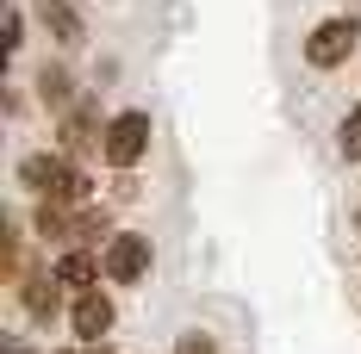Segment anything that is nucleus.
I'll use <instances>...</instances> for the list:
<instances>
[{
	"mask_svg": "<svg viewBox=\"0 0 361 354\" xmlns=\"http://www.w3.org/2000/svg\"><path fill=\"white\" fill-rule=\"evenodd\" d=\"M56 274H32V280H25V311H32L37 323L44 317H56V311H63V292H56Z\"/></svg>",
	"mask_w": 361,
	"mask_h": 354,
	"instance_id": "9",
	"label": "nucleus"
},
{
	"mask_svg": "<svg viewBox=\"0 0 361 354\" xmlns=\"http://www.w3.org/2000/svg\"><path fill=\"white\" fill-rule=\"evenodd\" d=\"M336 149H343V162H361V106H349L343 131H336Z\"/></svg>",
	"mask_w": 361,
	"mask_h": 354,
	"instance_id": "11",
	"label": "nucleus"
},
{
	"mask_svg": "<svg viewBox=\"0 0 361 354\" xmlns=\"http://www.w3.org/2000/svg\"><path fill=\"white\" fill-rule=\"evenodd\" d=\"M19 32H25V19H19V13H6V50H19V44H25Z\"/></svg>",
	"mask_w": 361,
	"mask_h": 354,
	"instance_id": "14",
	"label": "nucleus"
},
{
	"mask_svg": "<svg viewBox=\"0 0 361 354\" xmlns=\"http://www.w3.org/2000/svg\"><path fill=\"white\" fill-rule=\"evenodd\" d=\"M355 230H361V217H355Z\"/></svg>",
	"mask_w": 361,
	"mask_h": 354,
	"instance_id": "16",
	"label": "nucleus"
},
{
	"mask_svg": "<svg viewBox=\"0 0 361 354\" xmlns=\"http://www.w3.org/2000/svg\"><path fill=\"white\" fill-rule=\"evenodd\" d=\"M69 323H75V336H81V342L94 348V342H100V336L112 329V298L100 292V286H94V292H75V305H69Z\"/></svg>",
	"mask_w": 361,
	"mask_h": 354,
	"instance_id": "6",
	"label": "nucleus"
},
{
	"mask_svg": "<svg viewBox=\"0 0 361 354\" xmlns=\"http://www.w3.org/2000/svg\"><path fill=\"white\" fill-rule=\"evenodd\" d=\"M100 261H106V280L137 286V280L149 274V261H156V248H149L144 230H118V236L106 243V255H100Z\"/></svg>",
	"mask_w": 361,
	"mask_h": 354,
	"instance_id": "4",
	"label": "nucleus"
},
{
	"mask_svg": "<svg viewBox=\"0 0 361 354\" xmlns=\"http://www.w3.org/2000/svg\"><path fill=\"white\" fill-rule=\"evenodd\" d=\"M56 354H87V348H56Z\"/></svg>",
	"mask_w": 361,
	"mask_h": 354,
	"instance_id": "15",
	"label": "nucleus"
},
{
	"mask_svg": "<svg viewBox=\"0 0 361 354\" xmlns=\"http://www.w3.org/2000/svg\"><path fill=\"white\" fill-rule=\"evenodd\" d=\"M37 94H44V106H63V112H69V106H75L69 69H44V75H37Z\"/></svg>",
	"mask_w": 361,
	"mask_h": 354,
	"instance_id": "10",
	"label": "nucleus"
},
{
	"mask_svg": "<svg viewBox=\"0 0 361 354\" xmlns=\"http://www.w3.org/2000/svg\"><path fill=\"white\" fill-rule=\"evenodd\" d=\"M94 236H106V212H75V248H94Z\"/></svg>",
	"mask_w": 361,
	"mask_h": 354,
	"instance_id": "12",
	"label": "nucleus"
},
{
	"mask_svg": "<svg viewBox=\"0 0 361 354\" xmlns=\"http://www.w3.org/2000/svg\"><path fill=\"white\" fill-rule=\"evenodd\" d=\"M106 125H112V118H100V106H94V100L69 106V112H63V125H56V137H63V156L100 149V143H106Z\"/></svg>",
	"mask_w": 361,
	"mask_h": 354,
	"instance_id": "5",
	"label": "nucleus"
},
{
	"mask_svg": "<svg viewBox=\"0 0 361 354\" xmlns=\"http://www.w3.org/2000/svg\"><path fill=\"white\" fill-rule=\"evenodd\" d=\"M19 175H25V187L37 193V206H81L87 187H94V180L75 168V156H32Z\"/></svg>",
	"mask_w": 361,
	"mask_h": 354,
	"instance_id": "1",
	"label": "nucleus"
},
{
	"mask_svg": "<svg viewBox=\"0 0 361 354\" xmlns=\"http://www.w3.org/2000/svg\"><path fill=\"white\" fill-rule=\"evenodd\" d=\"M175 354H212V336H200V329H187L175 342Z\"/></svg>",
	"mask_w": 361,
	"mask_h": 354,
	"instance_id": "13",
	"label": "nucleus"
},
{
	"mask_svg": "<svg viewBox=\"0 0 361 354\" xmlns=\"http://www.w3.org/2000/svg\"><path fill=\"white\" fill-rule=\"evenodd\" d=\"M355 44H361V19L355 13H336V19H324V25H312L305 63H312V69H343V63L355 56Z\"/></svg>",
	"mask_w": 361,
	"mask_h": 354,
	"instance_id": "2",
	"label": "nucleus"
},
{
	"mask_svg": "<svg viewBox=\"0 0 361 354\" xmlns=\"http://www.w3.org/2000/svg\"><path fill=\"white\" fill-rule=\"evenodd\" d=\"M106 274V261H94V248H69L63 261H56V280L75 286V292H94V280Z\"/></svg>",
	"mask_w": 361,
	"mask_h": 354,
	"instance_id": "8",
	"label": "nucleus"
},
{
	"mask_svg": "<svg viewBox=\"0 0 361 354\" xmlns=\"http://www.w3.org/2000/svg\"><path fill=\"white\" fill-rule=\"evenodd\" d=\"M37 19L50 25V37H56L63 50H75V44L87 37V25H81V13H75L69 0H37Z\"/></svg>",
	"mask_w": 361,
	"mask_h": 354,
	"instance_id": "7",
	"label": "nucleus"
},
{
	"mask_svg": "<svg viewBox=\"0 0 361 354\" xmlns=\"http://www.w3.org/2000/svg\"><path fill=\"white\" fill-rule=\"evenodd\" d=\"M144 149H149V112H118L106 125V143H100V156H106V168H118V175H131L137 162H144Z\"/></svg>",
	"mask_w": 361,
	"mask_h": 354,
	"instance_id": "3",
	"label": "nucleus"
}]
</instances>
